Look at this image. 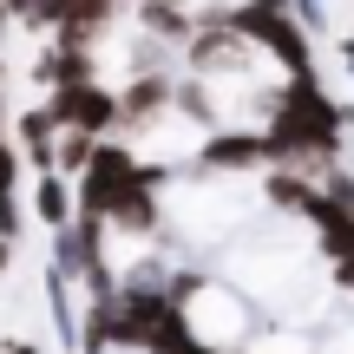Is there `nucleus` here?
<instances>
[{
  "mask_svg": "<svg viewBox=\"0 0 354 354\" xmlns=\"http://www.w3.org/2000/svg\"><path fill=\"white\" fill-rule=\"evenodd\" d=\"M7 26H13V20H7V7H0V39H7Z\"/></svg>",
  "mask_w": 354,
  "mask_h": 354,
  "instance_id": "a211bd4d",
  "label": "nucleus"
},
{
  "mask_svg": "<svg viewBox=\"0 0 354 354\" xmlns=\"http://www.w3.org/2000/svg\"><path fill=\"white\" fill-rule=\"evenodd\" d=\"M250 59H256V46L236 33V26H197V39L184 46V73L190 79H230V73H250Z\"/></svg>",
  "mask_w": 354,
  "mask_h": 354,
  "instance_id": "20e7f679",
  "label": "nucleus"
},
{
  "mask_svg": "<svg viewBox=\"0 0 354 354\" xmlns=\"http://www.w3.org/2000/svg\"><path fill=\"white\" fill-rule=\"evenodd\" d=\"M0 138H13V112H7V86H0Z\"/></svg>",
  "mask_w": 354,
  "mask_h": 354,
  "instance_id": "4468645a",
  "label": "nucleus"
},
{
  "mask_svg": "<svg viewBox=\"0 0 354 354\" xmlns=\"http://www.w3.org/2000/svg\"><path fill=\"white\" fill-rule=\"evenodd\" d=\"M342 66H348V73H354V33H348V46H342Z\"/></svg>",
  "mask_w": 354,
  "mask_h": 354,
  "instance_id": "f3484780",
  "label": "nucleus"
},
{
  "mask_svg": "<svg viewBox=\"0 0 354 354\" xmlns=\"http://www.w3.org/2000/svg\"><path fill=\"white\" fill-rule=\"evenodd\" d=\"M177 112V73H138L125 92H118V138H145L158 118Z\"/></svg>",
  "mask_w": 354,
  "mask_h": 354,
  "instance_id": "7ed1b4c3",
  "label": "nucleus"
},
{
  "mask_svg": "<svg viewBox=\"0 0 354 354\" xmlns=\"http://www.w3.org/2000/svg\"><path fill=\"white\" fill-rule=\"evenodd\" d=\"M243 7H263V13H295L289 0H243Z\"/></svg>",
  "mask_w": 354,
  "mask_h": 354,
  "instance_id": "2eb2a0df",
  "label": "nucleus"
},
{
  "mask_svg": "<svg viewBox=\"0 0 354 354\" xmlns=\"http://www.w3.org/2000/svg\"><path fill=\"white\" fill-rule=\"evenodd\" d=\"M92 151H99V138H79V131H59V145H53V177L79 184V177L92 171Z\"/></svg>",
  "mask_w": 354,
  "mask_h": 354,
  "instance_id": "6e6552de",
  "label": "nucleus"
},
{
  "mask_svg": "<svg viewBox=\"0 0 354 354\" xmlns=\"http://www.w3.org/2000/svg\"><path fill=\"white\" fill-rule=\"evenodd\" d=\"M322 197H328L335 210L354 223V177H348V171H328V177H322Z\"/></svg>",
  "mask_w": 354,
  "mask_h": 354,
  "instance_id": "9b49d317",
  "label": "nucleus"
},
{
  "mask_svg": "<svg viewBox=\"0 0 354 354\" xmlns=\"http://www.w3.org/2000/svg\"><path fill=\"white\" fill-rule=\"evenodd\" d=\"M13 197H20V145L0 138V203H13Z\"/></svg>",
  "mask_w": 354,
  "mask_h": 354,
  "instance_id": "9d476101",
  "label": "nucleus"
},
{
  "mask_svg": "<svg viewBox=\"0 0 354 354\" xmlns=\"http://www.w3.org/2000/svg\"><path fill=\"white\" fill-rule=\"evenodd\" d=\"M105 230H118V236H158L165 230V203H158V190H131V197H118V210L105 216Z\"/></svg>",
  "mask_w": 354,
  "mask_h": 354,
  "instance_id": "39448f33",
  "label": "nucleus"
},
{
  "mask_svg": "<svg viewBox=\"0 0 354 354\" xmlns=\"http://www.w3.org/2000/svg\"><path fill=\"white\" fill-rule=\"evenodd\" d=\"M33 216L59 236V230H73V216H79V197H73V184L66 177H39L33 184Z\"/></svg>",
  "mask_w": 354,
  "mask_h": 354,
  "instance_id": "423d86ee",
  "label": "nucleus"
},
{
  "mask_svg": "<svg viewBox=\"0 0 354 354\" xmlns=\"http://www.w3.org/2000/svg\"><path fill=\"white\" fill-rule=\"evenodd\" d=\"M190 165L203 177H236V171H276V151H269V131H210Z\"/></svg>",
  "mask_w": 354,
  "mask_h": 354,
  "instance_id": "f03ea898",
  "label": "nucleus"
},
{
  "mask_svg": "<svg viewBox=\"0 0 354 354\" xmlns=\"http://www.w3.org/2000/svg\"><path fill=\"white\" fill-rule=\"evenodd\" d=\"M177 118H190V125H203V131L223 118V112H216V92L203 86V79H190V73L177 79Z\"/></svg>",
  "mask_w": 354,
  "mask_h": 354,
  "instance_id": "1a4fd4ad",
  "label": "nucleus"
},
{
  "mask_svg": "<svg viewBox=\"0 0 354 354\" xmlns=\"http://www.w3.org/2000/svg\"><path fill=\"white\" fill-rule=\"evenodd\" d=\"M46 118L59 131H79V138H112L118 131V92L105 86V79H92V86H66V92H46Z\"/></svg>",
  "mask_w": 354,
  "mask_h": 354,
  "instance_id": "f257e3e1",
  "label": "nucleus"
},
{
  "mask_svg": "<svg viewBox=\"0 0 354 354\" xmlns=\"http://www.w3.org/2000/svg\"><path fill=\"white\" fill-rule=\"evenodd\" d=\"M7 7V20H20V26H39V0H0Z\"/></svg>",
  "mask_w": 354,
  "mask_h": 354,
  "instance_id": "f8f14e48",
  "label": "nucleus"
},
{
  "mask_svg": "<svg viewBox=\"0 0 354 354\" xmlns=\"http://www.w3.org/2000/svg\"><path fill=\"white\" fill-rule=\"evenodd\" d=\"M263 197L276 203V210H289V216H308L322 203V184H308L302 171H269L263 177Z\"/></svg>",
  "mask_w": 354,
  "mask_h": 354,
  "instance_id": "0eeeda50",
  "label": "nucleus"
},
{
  "mask_svg": "<svg viewBox=\"0 0 354 354\" xmlns=\"http://www.w3.org/2000/svg\"><path fill=\"white\" fill-rule=\"evenodd\" d=\"M0 354H46L39 342H20V335H7V342H0Z\"/></svg>",
  "mask_w": 354,
  "mask_h": 354,
  "instance_id": "ddd939ff",
  "label": "nucleus"
},
{
  "mask_svg": "<svg viewBox=\"0 0 354 354\" xmlns=\"http://www.w3.org/2000/svg\"><path fill=\"white\" fill-rule=\"evenodd\" d=\"M7 269H13V243H0V276H7Z\"/></svg>",
  "mask_w": 354,
  "mask_h": 354,
  "instance_id": "dca6fc26",
  "label": "nucleus"
}]
</instances>
